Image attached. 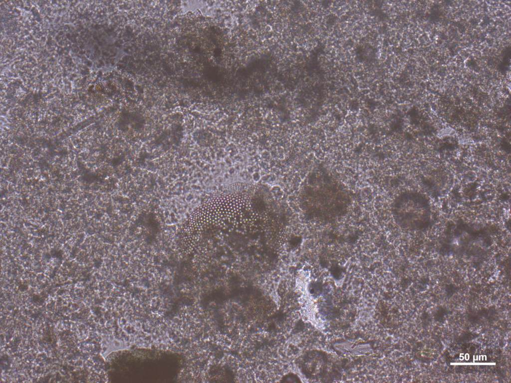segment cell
<instances>
[{"mask_svg":"<svg viewBox=\"0 0 511 383\" xmlns=\"http://www.w3.org/2000/svg\"><path fill=\"white\" fill-rule=\"evenodd\" d=\"M393 212L397 224L407 229H424L431 221L429 203L418 193H407L400 196L394 204Z\"/></svg>","mask_w":511,"mask_h":383,"instance_id":"cell-1","label":"cell"},{"mask_svg":"<svg viewBox=\"0 0 511 383\" xmlns=\"http://www.w3.org/2000/svg\"><path fill=\"white\" fill-rule=\"evenodd\" d=\"M332 181L321 180L314 189L313 211L319 219L330 220L344 214L347 208L346 194Z\"/></svg>","mask_w":511,"mask_h":383,"instance_id":"cell-2","label":"cell"},{"mask_svg":"<svg viewBox=\"0 0 511 383\" xmlns=\"http://www.w3.org/2000/svg\"><path fill=\"white\" fill-rule=\"evenodd\" d=\"M483 235L480 230L474 227L458 225L447 235L448 251L457 255H467L481 249L480 243Z\"/></svg>","mask_w":511,"mask_h":383,"instance_id":"cell-3","label":"cell"}]
</instances>
